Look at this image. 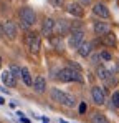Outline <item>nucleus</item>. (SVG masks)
<instances>
[{
	"instance_id": "nucleus-10",
	"label": "nucleus",
	"mask_w": 119,
	"mask_h": 123,
	"mask_svg": "<svg viewBox=\"0 0 119 123\" xmlns=\"http://www.w3.org/2000/svg\"><path fill=\"white\" fill-rule=\"evenodd\" d=\"M101 43L103 45H106V47H116V33H113V32H108V33H104V35H101Z\"/></svg>"
},
{
	"instance_id": "nucleus-2",
	"label": "nucleus",
	"mask_w": 119,
	"mask_h": 123,
	"mask_svg": "<svg viewBox=\"0 0 119 123\" xmlns=\"http://www.w3.org/2000/svg\"><path fill=\"white\" fill-rule=\"evenodd\" d=\"M25 43H27V47H28V50H30V53H38L40 52V47H41V38H40V35L37 33H27V37H25Z\"/></svg>"
},
{
	"instance_id": "nucleus-4",
	"label": "nucleus",
	"mask_w": 119,
	"mask_h": 123,
	"mask_svg": "<svg viewBox=\"0 0 119 123\" xmlns=\"http://www.w3.org/2000/svg\"><path fill=\"white\" fill-rule=\"evenodd\" d=\"M91 97H93V102L96 103L98 106L104 105V102H106V92L101 86H93L91 88Z\"/></svg>"
},
{
	"instance_id": "nucleus-14",
	"label": "nucleus",
	"mask_w": 119,
	"mask_h": 123,
	"mask_svg": "<svg viewBox=\"0 0 119 123\" xmlns=\"http://www.w3.org/2000/svg\"><path fill=\"white\" fill-rule=\"evenodd\" d=\"M93 28H94V33L99 35V37H101V35H104V33H108V32H111V28H109V23H108V22H96Z\"/></svg>"
},
{
	"instance_id": "nucleus-17",
	"label": "nucleus",
	"mask_w": 119,
	"mask_h": 123,
	"mask_svg": "<svg viewBox=\"0 0 119 123\" xmlns=\"http://www.w3.org/2000/svg\"><path fill=\"white\" fill-rule=\"evenodd\" d=\"M56 78H58L60 82H63V83L71 82V73H70V68H63V70H60Z\"/></svg>"
},
{
	"instance_id": "nucleus-26",
	"label": "nucleus",
	"mask_w": 119,
	"mask_h": 123,
	"mask_svg": "<svg viewBox=\"0 0 119 123\" xmlns=\"http://www.w3.org/2000/svg\"><path fill=\"white\" fill-rule=\"evenodd\" d=\"M99 60H101V58H99V53H98V55H96V53H94V55H93V53L89 55V62H91L93 65H96V67H98V65H99Z\"/></svg>"
},
{
	"instance_id": "nucleus-18",
	"label": "nucleus",
	"mask_w": 119,
	"mask_h": 123,
	"mask_svg": "<svg viewBox=\"0 0 119 123\" xmlns=\"http://www.w3.org/2000/svg\"><path fill=\"white\" fill-rule=\"evenodd\" d=\"M68 68H70V73H71V82H78V83H83V82H84V78H83V73H81V70L71 68V67H68Z\"/></svg>"
},
{
	"instance_id": "nucleus-31",
	"label": "nucleus",
	"mask_w": 119,
	"mask_h": 123,
	"mask_svg": "<svg viewBox=\"0 0 119 123\" xmlns=\"http://www.w3.org/2000/svg\"><path fill=\"white\" fill-rule=\"evenodd\" d=\"M0 105H5V100H3L2 97H0Z\"/></svg>"
},
{
	"instance_id": "nucleus-1",
	"label": "nucleus",
	"mask_w": 119,
	"mask_h": 123,
	"mask_svg": "<svg viewBox=\"0 0 119 123\" xmlns=\"http://www.w3.org/2000/svg\"><path fill=\"white\" fill-rule=\"evenodd\" d=\"M20 20H22V27L23 28H28V27L37 23V13L33 12V8L25 7V8L20 10Z\"/></svg>"
},
{
	"instance_id": "nucleus-30",
	"label": "nucleus",
	"mask_w": 119,
	"mask_h": 123,
	"mask_svg": "<svg viewBox=\"0 0 119 123\" xmlns=\"http://www.w3.org/2000/svg\"><path fill=\"white\" fill-rule=\"evenodd\" d=\"M91 0H81V5H89Z\"/></svg>"
},
{
	"instance_id": "nucleus-12",
	"label": "nucleus",
	"mask_w": 119,
	"mask_h": 123,
	"mask_svg": "<svg viewBox=\"0 0 119 123\" xmlns=\"http://www.w3.org/2000/svg\"><path fill=\"white\" fill-rule=\"evenodd\" d=\"M0 78H2V82H3V85H7V86H15L17 85V78L12 75V72L10 70H5L2 75H0Z\"/></svg>"
},
{
	"instance_id": "nucleus-6",
	"label": "nucleus",
	"mask_w": 119,
	"mask_h": 123,
	"mask_svg": "<svg viewBox=\"0 0 119 123\" xmlns=\"http://www.w3.org/2000/svg\"><path fill=\"white\" fill-rule=\"evenodd\" d=\"M93 13L99 17V18H109L111 13H109V8L104 5V3H94L93 5Z\"/></svg>"
},
{
	"instance_id": "nucleus-32",
	"label": "nucleus",
	"mask_w": 119,
	"mask_h": 123,
	"mask_svg": "<svg viewBox=\"0 0 119 123\" xmlns=\"http://www.w3.org/2000/svg\"><path fill=\"white\" fill-rule=\"evenodd\" d=\"M0 68H2V57H0Z\"/></svg>"
},
{
	"instance_id": "nucleus-13",
	"label": "nucleus",
	"mask_w": 119,
	"mask_h": 123,
	"mask_svg": "<svg viewBox=\"0 0 119 123\" xmlns=\"http://www.w3.org/2000/svg\"><path fill=\"white\" fill-rule=\"evenodd\" d=\"M96 73H98V78H99V80H103L104 83H108L109 80H111V77H113V73H111L106 67H103V65H98Z\"/></svg>"
},
{
	"instance_id": "nucleus-23",
	"label": "nucleus",
	"mask_w": 119,
	"mask_h": 123,
	"mask_svg": "<svg viewBox=\"0 0 119 123\" xmlns=\"http://www.w3.org/2000/svg\"><path fill=\"white\" fill-rule=\"evenodd\" d=\"M99 58L103 62H111L113 60V55H111L108 50H101V52H99Z\"/></svg>"
},
{
	"instance_id": "nucleus-28",
	"label": "nucleus",
	"mask_w": 119,
	"mask_h": 123,
	"mask_svg": "<svg viewBox=\"0 0 119 123\" xmlns=\"http://www.w3.org/2000/svg\"><path fill=\"white\" fill-rule=\"evenodd\" d=\"M86 110H88V105H86L84 102H81V103H79V108H78L79 115H84V113H86Z\"/></svg>"
},
{
	"instance_id": "nucleus-19",
	"label": "nucleus",
	"mask_w": 119,
	"mask_h": 123,
	"mask_svg": "<svg viewBox=\"0 0 119 123\" xmlns=\"http://www.w3.org/2000/svg\"><path fill=\"white\" fill-rule=\"evenodd\" d=\"M22 80H23V83L27 86H33V78H32L28 68H22Z\"/></svg>"
},
{
	"instance_id": "nucleus-16",
	"label": "nucleus",
	"mask_w": 119,
	"mask_h": 123,
	"mask_svg": "<svg viewBox=\"0 0 119 123\" xmlns=\"http://www.w3.org/2000/svg\"><path fill=\"white\" fill-rule=\"evenodd\" d=\"M60 103L65 105V106H68V108H75V106H76V98H75L73 95H70V93H63Z\"/></svg>"
},
{
	"instance_id": "nucleus-3",
	"label": "nucleus",
	"mask_w": 119,
	"mask_h": 123,
	"mask_svg": "<svg viewBox=\"0 0 119 123\" xmlns=\"http://www.w3.org/2000/svg\"><path fill=\"white\" fill-rule=\"evenodd\" d=\"M83 40H84V32H83V30L71 32V35H70V38H68V47L78 50V47L83 43Z\"/></svg>"
},
{
	"instance_id": "nucleus-29",
	"label": "nucleus",
	"mask_w": 119,
	"mask_h": 123,
	"mask_svg": "<svg viewBox=\"0 0 119 123\" xmlns=\"http://www.w3.org/2000/svg\"><path fill=\"white\" fill-rule=\"evenodd\" d=\"M20 120H22V123H30V120H28V118H25V117H22Z\"/></svg>"
},
{
	"instance_id": "nucleus-5",
	"label": "nucleus",
	"mask_w": 119,
	"mask_h": 123,
	"mask_svg": "<svg viewBox=\"0 0 119 123\" xmlns=\"http://www.w3.org/2000/svg\"><path fill=\"white\" fill-rule=\"evenodd\" d=\"M2 28H3V35H5V37H7V38H10V40H15V38H17V33H18V32H17V25H15V23H13V22H3V27H2Z\"/></svg>"
},
{
	"instance_id": "nucleus-20",
	"label": "nucleus",
	"mask_w": 119,
	"mask_h": 123,
	"mask_svg": "<svg viewBox=\"0 0 119 123\" xmlns=\"http://www.w3.org/2000/svg\"><path fill=\"white\" fill-rule=\"evenodd\" d=\"M91 123H109V120L103 115V113H99V111H94L93 115H91Z\"/></svg>"
},
{
	"instance_id": "nucleus-7",
	"label": "nucleus",
	"mask_w": 119,
	"mask_h": 123,
	"mask_svg": "<svg viewBox=\"0 0 119 123\" xmlns=\"http://www.w3.org/2000/svg\"><path fill=\"white\" fill-rule=\"evenodd\" d=\"M68 32H71V23L68 20H60L58 23H55V30H53V33H56V35H65V33H68Z\"/></svg>"
},
{
	"instance_id": "nucleus-22",
	"label": "nucleus",
	"mask_w": 119,
	"mask_h": 123,
	"mask_svg": "<svg viewBox=\"0 0 119 123\" xmlns=\"http://www.w3.org/2000/svg\"><path fill=\"white\" fill-rule=\"evenodd\" d=\"M51 45L58 50V52H63L65 48H63V42H61V37L60 35H55L53 38H51Z\"/></svg>"
},
{
	"instance_id": "nucleus-33",
	"label": "nucleus",
	"mask_w": 119,
	"mask_h": 123,
	"mask_svg": "<svg viewBox=\"0 0 119 123\" xmlns=\"http://www.w3.org/2000/svg\"><path fill=\"white\" fill-rule=\"evenodd\" d=\"M43 123H46V122H43Z\"/></svg>"
},
{
	"instance_id": "nucleus-15",
	"label": "nucleus",
	"mask_w": 119,
	"mask_h": 123,
	"mask_svg": "<svg viewBox=\"0 0 119 123\" xmlns=\"http://www.w3.org/2000/svg\"><path fill=\"white\" fill-rule=\"evenodd\" d=\"M33 90H35L37 93H43V92L46 90V80H45L43 77H37V78L33 80Z\"/></svg>"
},
{
	"instance_id": "nucleus-27",
	"label": "nucleus",
	"mask_w": 119,
	"mask_h": 123,
	"mask_svg": "<svg viewBox=\"0 0 119 123\" xmlns=\"http://www.w3.org/2000/svg\"><path fill=\"white\" fill-rule=\"evenodd\" d=\"M50 3H51L55 8H61V7L65 5V2H63V0H50Z\"/></svg>"
},
{
	"instance_id": "nucleus-8",
	"label": "nucleus",
	"mask_w": 119,
	"mask_h": 123,
	"mask_svg": "<svg viewBox=\"0 0 119 123\" xmlns=\"http://www.w3.org/2000/svg\"><path fill=\"white\" fill-rule=\"evenodd\" d=\"M68 13H70V15H73V17H76V18H81V17L84 15L83 5H81V3H76V2L70 3V5H68Z\"/></svg>"
},
{
	"instance_id": "nucleus-21",
	"label": "nucleus",
	"mask_w": 119,
	"mask_h": 123,
	"mask_svg": "<svg viewBox=\"0 0 119 123\" xmlns=\"http://www.w3.org/2000/svg\"><path fill=\"white\" fill-rule=\"evenodd\" d=\"M50 97H51L53 102L60 103V102H61V97H63V92L58 90V88H51V90H50Z\"/></svg>"
},
{
	"instance_id": "nucleus-24",
	"label": "nucleus",
	"mask_w": 119,
	"mask_h": 123,
	"mask_svg": "<svg viewBox=\"0 0 119 123\" xmlns=\"http://www.w3.org/2000/svg\"><path fill=\"white\" fill-rule=\"evenodd\" d=\"M10 72H12V75L15 77V78H20L22 77V68L17 67V65H10V68H8Z\"/></svg>"
},
{
	"instance_id": "nucleus-9",
	"label": "nucleus",
	"mask_w": 119,
	"mask_h": 123,
	"mask_svg": "<svg viewBox=\"0 0 119 123\" xmlns=\"http://www.w3.org/2000/svg\"><path fill=\"white\" fill-rule=\"evenodd\" d=\"M55 23H56V22L53 20V18H45L43 27H41V35L50 37V35L53 33V30H55Z\"/></svg>"
},
{
	"instance_id": "nucleus-25",
	"label": "nucleus",
	"mask_w": 119,
	"mask_h": 123,
	"mask_svg": "<svg viewBox=\"0 0 119 123\" xmlns=\"http://www.w3.org/2000/svg\"><path fill=\"white\" fill-rule=\"evenodd\" d=\"M111 102H113V106H114V108H119V92H114V93H113Z\"/></svg>"
},
{
	"instance_id": "nucleus-11",
	"label": "nucleus",
	"mask_w": 119,
	"mask_h": 123,
	"mask_svg": "<svg viewBox=\"0 0 119 123\" xmlns=\"http://www.w3.org/2000/svg\"><path fill=\"white\" fill-rule=\"evenodd\" d=\"M78 53H79V57H83V58L89 57L93 53V43L91 42H83L78 47Z\"/></svg>"
}]
</instances>
